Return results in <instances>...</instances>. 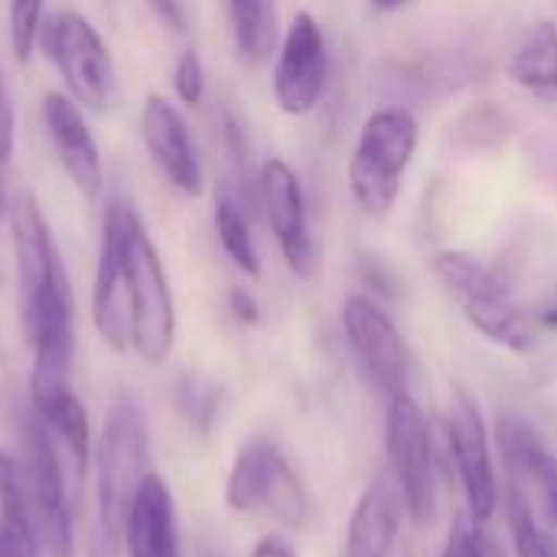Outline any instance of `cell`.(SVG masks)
<instances>
[{"instance_id": "d6986e66", "label": "cell", "mask_w": 557, "mask_h": 557, "mask_svg": "<svg viewBox=\"0 0 557 557\" xmlns=\"http://www.w3.org/2000/svg\"><path fill=\"white\" fill-rule=\"evenodd\" d=\"M212 225H215L219 245L228 255V261L242 274L258 277L261 274V255H258V245H255L251 219H248V209H245V202H242V196H238V189L232 183H219L215 186Z\"/></svg>"}, {"instance_id": "ffe728a7", "label": "cell", "mask_w": 557, "mask_h": 557, "mask_svg": "<svg viewBox=\"0 0 557 557\" xmlns=\"http://www.w3.org/2000/svg\"><path fill=\"white\" fill-rule=\"evenodd\" d=\"M33 414L69 447L78 473H85L88 457H91V421H88L82 398L72 392V385L33 398Z\"/></svg>"}, {"instance_id": "8fae6325", "label": "cell", "mask_w": 557, "mask_h": 557, "mask_svg": "<svg viewBox=\"0 0 557 557\" xmlns=\"http://www.w3.org/2000/svg\"><path fill=\"white\" fill-rule=\"evenodd\" d=\"M91 323L111 352L131 349V287L124 251V199H111L101 215V242L91 281Z\"/></svg>"}, {"instance_id": "d6a6232c", "label": "cell", "mask_w": 557, "mask_h": 557, "mask_svg": "<svg viewBox=\"0 0 557 557\" xmlns=\"http://www.w3.org/2000/svg\"><path fill=\"white\" fill-rule=\"evenodd\" d=\"M13 147H16V108L0 72V163H10Z\"/></svg>"}, {"instance_id": "836d02e7", "label": "cell", "mask_w": 557, "mask_h": 557, "mask_svg": "<svg viewBox=\"0 0 557 557\" xmlns=\"http://www.w3.org/2000/svg\"><path fill=\"white\" fill-rule=\"evenodd\" d=\"M153 16L170 29V33H189V13L183 0H147Z\"/></svg>"}, {"instance_id": "cb8c5ba5", "label": "cell", "mask_w": 557, "mask_h": 557, "mask_svg": "<svg viewBox=\"0 0 557 557\" xmlns=\"http://www.w3.org/2000/svg\"><path fill=\"white\" fill-rule=\"evenodd\" d=\"M261 509L287 529H304L310 522V496H307L300 476L290 470V463L284 460L281 450H274V457H271Z\"/></svg>"}, {"instance_id": "7402d4cb", "label": "cell", "mask_w": 557, "mask_h": 557, "mask_svg": "<svg viewBox=\"0 0 557 557\" xmlns=\"http://www.w3.org/2000/svg\"><path fill=\"white\" fill-rule=\"evenodd\" d=\"M431 268L437 274V281L447 287V294L463 304V300H473V297H490V294H506V284L503 277L486 264L480 261L476 255L470 251H457V248H444L431 258Z\"/></svg>"}, {"instance_id": "f35d334b", "label": "cell", "mask_w": 557, "mask_h": 557, "mask_svg": "<svg viewBox=\"0 0 557 557\" xmlns=\"http://www.w3.org/2000/svg\"><path fill=\"white\" fill-rule=\"evenodd\" d=\"M206 557H212V555H206Z\"/></svg>"}, {"instance_id": "1f68e13d", "label": "cell", "mask_w": 557, "mask_h": 557, "mask_svg": "<svg viewBox=\"0 0 557 557\" xmlns=\"http://www.w3.org/2000/svg\"><path fill=\"white\" fill-rule=\"evenodd\" d=\"M532 480L539 486V496H542V506H545V516L548 522L557 529V457H552L548 450L535 460L532 467Z\"/></svg>"}, {"instance_id": "277c9868", "label": "cell", "mask_w": 557, "mask_h": 557, "mask_svg": "<svg viewBox=\"0 0 557 557\" xmlns=\"http://www.w3.org/2000/svg\"><path fill=\"white\" fill-rule=\"evenodd\" d=\"M147 424L144 411L134 401V395L121 392L101 428V444H98V525H101V545L117 555V545L124 539V522L131 499L147 476Z\"/></svg>"}, {"instance_id": "e575fe53", "label": "cell", "mask_w": 557, "mask_h": 557, "mask_svg": "<svg viewBox=\"0 0 557 557\" xmlns=\"http://www.w3.org/2000/svg\"><path fill=\"white\" fill-rule=\"evenodd\" d=\"M228 310H232V317H235L238 323H245V326H255V323L261 320V304H258L255 294L245 290V287H232V290H228Z\"/></svg>"}, {"instance_id": "4dcf8cb0", "label": "cell", "mask_w": 557, "mask_h": 557, "mask_svg": "<svg viewBox=\"0 0 557 557\" xmlns=\"http://www.w3.org/2000/svg\"><path fill=\"white\" fill-rule=\"evenodd\" d=\"M42 545L23 519L3 516L0 512V557H39Z\"/></svg>"}, {"instance_id": "8992f818", "label": "cell", "mask_w": 557, "mask_h": 557, "mask_svg": "<svg viewBox=\"0 0 557 557\" xmlns=\"http://www.w3.org/2000/svg\"><path fill=\"white\" fill-rule=\"evenodd\" d=\"M385 447L392 480L405 499V509L418 525L434 519L437 509V483H434V437L424 411L408 392L388 398L385 418Z\"/></svg>"}, {"instance_id": "4316f807", "label": "cell", "mask_w": 557, "mask_h": 557, "mask_svg": "<svg viewBox=\"0 0 557 557\" xmlns=\"http://www.w3.org/2000/svg\"><path fill=\"white\" fill-rule=\"evenodd\" d=\"M46 23V0H10L7 3V39L20 62L33 55L39 46V33Z\"/></svg>"}, {"instance_id": "5b68a950", "label": "cell", "mask_w": 557, "mask_h": 557, "mask_svg": "<svg viewBox=\"0 0 557 557\" xmlns=\"http://www.w3.org/2000/svg\"><path fill=\"white\" fill-rule=\"evenodd\" d=\"M39 46L46 59L55 65L62 78V91L75 98L88 111H104L114 98L117 88V72L111 49L98 26L78 13V10H62L55 16H46Z\"/></svg>"}, {"instance_id": "74e56055", "label": "cell", "mask_w": 557, "mask_h": 557, "mask_svg": "<svg viewBox=\"0 0 557 557\" xmlns=\"http://www.w3.org/2000/svg\"><path fill=\"white\" fill-rule=\"evenodd\" d=\"M91 557H114V555H111V552H108L104 545L98 548V542H95V545H91Z\"/></svg>"}, {"instance_id": "2e32d148", "label": "cell", "mask_w": 557, "mask_h": 557, "mask_svg": "<svg viewBox=\"0 0 557 557\" xmlns=\"http://www.w3.org/2000/svg\"><path fill=\"white\" fill-rule=\"evenodd\" d=\"M401 506L405 499L395 480L375 476L352 509L346 557H392L401 529Z\"/></svg>"}, {"instance_id": "52a82bcc", "label": "cell", "mask_w": 557, "mask_h": 557, "mask_svg": "<svg viewBox=\"0 0 557 557\" xmlns=\"http://www.w3.org/2000/svg\"><path fill=\"white\" fill-rule=\"evenodd\" d=\"M23 473L29 490V516L36 539L49 557L75 555V532H72V509L65 493L62 463L55 457L52 431L33 414L23 428Z\"/></svg>"}, {"instance_id": "8d00e7d4", "label": "cell", "mask_w": 557, "mask_h": 557, "mask_svg": "<svg viewBox=\"0 0 557 557\" xmlns=\"http://www.w3.org/2000/svg\"><path fill=\"white\" fill-rule=\"evenodd\" d=\"M375 10H382V13H395V10H401V7H408L411 0H369Z\"/></svg>"}, {"instance_id": "7c38bea8", "label": "cell", "mask_w": 557, "mask_h": 557, "mask_svg": "<svg viewBox=\"0 0 557 557\" xmlns=\"http://www.w3.org/2000/svg\"><path fill=\"white\" fill-rule=\"evenodd\" d=\"M444 434H447V450L457 463L463 496L470 519L476 525L490 522L499 503V486H496V470H493V447L486 437L483 411L476 398L467 388H454L450 411L444 418Z\"/></svg>"}, {"instance_id": "603a6c76", "label": "cell", "mask_w": 557, "mask_h": 557, "mask_svg": "<svg viewBox=\"0 0 557 557\" xmlns=\"http://www.w3.org/2000/svg\"><path fill=\"white\" fill-rule=\"evenodd\" d=\"M274 444L268 441H251L238 450L228 480H225V503L232 512H258L264 503V486H268V470L274 457Z\"/></svg>"}, {"instance_id": "ac0fdd59", "label": "cell", "mask_w": 557, "mask_h": 557, "mask_svg": "<svg viewBox=\"0 0 557 557\" xmlns=\"http://www.w3.org/2000/svg\"><path fill=\"white\" fill-rule=\"evenodd\" d=\"M467 323L486 336L490 343L509 349V352H529L535 346V330H532V320L509 300V290L506 294H490V297H473V300H463L460 304Z\"/></svg>"}, {"instance_id": "3957f363", "label": "cell", "mask_w": 557, "mask_h": 557, "mask_svg": "<svg viewBox=\"0 0 557 557\" xmlns=\"http://www.w3.org/2000/svg\"><path fill=\"white\" fill-rule=\"evenodd\" d=\"M124 251L131 287V349L147 366H163L176 346V300L144 219L124 202Z\"/></svg>"}, {"instance_id": "d590c367", "label": "cell", "mask_w": 557, "mask_h": 557, "mask_svg": "<svg viewBox=\"0 0 557 557\" xmlns=\"http://www.w3.org/2000/svg\"><path fill=\"white\" fill-rule=\"evenodd\" d=\"M251 557H297V555H294V548H290L284 539H277V535H268V539H261V542L255 545Z\"/></svg>"}, {"instance_id": "484cf974", "label": "cell", "mask_w": 557, "mask_h": 557, "mask_svg": "<svg viewBox=\"0 0 557 557\" xmlns=\"http://www.w3.org/2000/svg\"><path fill=\"white\" fill-rule=\"evenodd\" d=\"M506 509H509V529H512V542H516L519 557H557L555 542L542 532V525L519 486H509Z\"/></svg>"}, {"instance_id": "f546056e", "label": "cell", "mask_w": 557, "mask_h": 557, "mask_svg": "<svg viewBox=\"0 0 557 557\" xmlns=\"http://www.w3.org/2000/svg\"><path fill=\"white\" fill-rule=\"evenodd\" d=\"M441 557H503V552L480 532V525L470 519H457L450 529V542Z\"/></svg>"}, {"instance_id": "83f0119b", "label": "cell", "mask_w": 557, "mask_h": 557, "mask_svg": "<svg viewBox=\"0 0 557 557\" xmlns=\"http://www.w3.org/2000/svg\"><path fill=\"white\" fill-rule=\"evenodd\" d=\"M173 95L183 108H199L206 98V65L196 49H183L173 65Z\"/></svg>"}, {"instance_id": "30bf717a", "label": "cell", "mask_w": 557, "mask_h": 557, "mask_svg": "<svg viewBox=\"0 0 557 557\" xmlns=\"http://www.w3.org/2000/svg\"><path fill=\"white\" fill-rule=\"evenodd\" d=\"M255 186H258V202H261L264 222H268L287 268L297 277H310L317 271V242H313V228H310L307 193H304L297 170L287 160L271 157L261 163Z\"/></svg>"}, {"instance_id": "44dd1931", "label": "cell", "mask_w": 557, "mask_h": 557, "mask_svg": "<svg viewBox=\"0 0 557 557\" xmlns=\"http://www.w3.org/2000/svg\"><path fill=\"white\" fill-rule=\"evenodd\" d=\"M228 23L235 49L245 62H268L281 46L277 0H228Z\"/></svg>"}, {"instance_id": "d4e9b609", "label": "cell", "mask_w": 557, "mask_h": 557, "mask_svg": "<svg viewBox=\"0 0 557 557\" xmlns=\"http://www.w3.org/2000/svg\"><path fill=\"white\" fill-rule=\"evenodd\" d=\"M496 437H499V454L512 476V486H519V480H532V467L545 454L535 428L519 414H503L496 424Z\"/></svg>"}, {"instance_id": "9c48e42d", "label": "cell", "mask_w": 557, "mask_h": 557, "mask_svg": "<svg viewBox=\"0 0 557 557\" xmlns=\"http://www.w3.org/2000/svg\"><path fill=\"white\" fill-rule=\"evenodd\" d=\"M343 333L359 366L366 385L382 395L395 398L405 392L408 379V346L392 323V317L366 294H352L343 300Z\"/></svg>"}, {"instance_id": "e0dca14e", "label": "cell", "mask_w": 557, "mask_h": 557, "mask_svg": "<svg viewBox=\"0 0 557 557\" xmlns=\"http://www.w3.org/2000/svg\"><path fill=\"white\" fill-rule=\"evenodd\" d=\"M509 78L539 101H557V23L539 20L519 39L509 59Z\"/></svg>"}, {"instance_id": "6da1fadb", "label": "cell", "mask_w": 557, "mask_h": 557, "mask_svg": "<svg viewBox=\"0 0 557 557\" xmlns=\"http://www.w3.org/2000/svg\"><path fill=\"white\" fill-rule=\"evenodd\" d=\"M20 320L33 349L29 398L65 388L75 352V310L69 274L39 199L23 189L7 202Z\"/></svg>"}, {"instance_id": "9a60e30c", "label": "cell", "mask_w": 557, "mask_h": 557, "mask_svg": "<svg viewBox=\"0 0 557 557\" xmlns=\"http://www.w3.org/2000/svg\"><path fill=\"white\" fill-rule=\"evenodd\" d=\"M127 557H180V525L173 493L163 476L147 473L124 522Z\"/></svg>"}, {"instance_id": "f1b7e54d", "label": "cell", "mask_w": 557, "mask_h": 557, "mask_svg": "<svg viewBox=\"0 0 557 557\" xmlns=\"http://www.w3.org/2000/svg\"><path fill=\"white\" fill-rule=\"evenodd\" d=\"M176 405L183 408V414L196 424V428H209L212 424V414L219 408V395L212 385L206 382H196V379H183L176 385Z\"/></svg>"}, {"instance_id": "4fadbf2b", "label": "cell", "mask_w": 557, "mask_h": 557, "mask_svg": "<svg viewBox=\"0 0 557 557\" xmlns=\"http://www.w3.org/2000/svg\"><path fill=\"white\" fill-rule=\"evenodd\" d=\"M46 140L55 153V163L69 176V183L82 193V199L98 202L104 193V163L85 108L65 91H46L39 104Z\"/></svg>"}, {"instance_id": "5bb4252c", "label": "cell", "mask_w": 557, "mask_h": 557, "mask_svg": "<svg viewBox=\"0 0 557 557\" xmlns=\"http://www.w3.org/2000/svg\"><path fill=\"white\" fill-rule=\"evenodd\" d=\"M140 140L163 180L183 196L206 193V173L199 147L183 111L166 95H147L140 104Z\"/></svg>"}, {"instance_id": "ba28073f", "label": "cell", "mask_w": 557, "mask_h": 557, "mask_svg": "<svg viewBox=\"0 0 557 557\" xmlns=\"http://www.w3.org/2000/svg\"><path fill=\"white\" fill-rule=\"evenodd\" d=\"M330 49L320 20L310 10L294 13L274 52L271 91L287 117H307L326 95Z\"/></svg>"}, {"instance_id": "7a4b0ae2", "label": "cell", "mask_w": 557, "mask_h": 557, "mask_svg": "<svg viewBox=\"0 0 557 557\" xmlns=\"http://www.w3.org/2000/svg\"><path fill=\"white\" fill-rule=\"evenodd\" d=\"M418 140L421 127L408 108H379L366 117L349 160V189L369 219L392 215L414 163Z\"/></svg>"}]
</instances>
